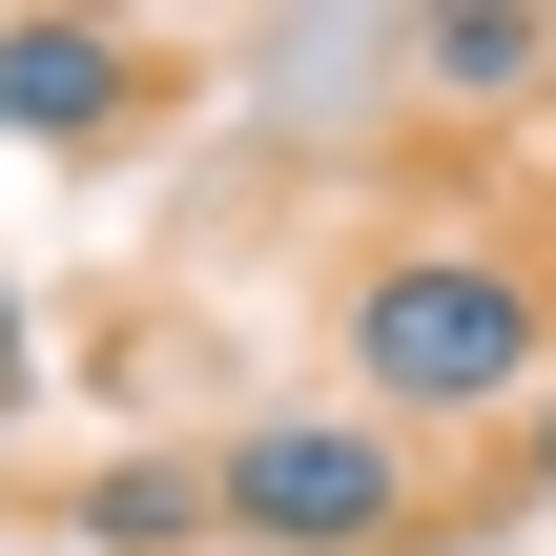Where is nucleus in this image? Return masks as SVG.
<instances>
[{"label": "nucleus", "mask_w": 556, "mask_h": 556, "mask_svg": "<svg viewBox=\"0 0 556 556\" xmlns=\"http://www.w3.org/2000/svg\"><path fill=\"white\" fill-rule=\"evenodd\" d=\"M413 83H433V103H516V83H556V21H516V0H433V21H413Z\"/></svg>", "instance_id": "nucleus-4"}, {"label": "nucleus", "mask_w": 556, "mask_h": 556, "mask_svg": "<svg viewBox=\"0 0 556 556\" xmlns=\"http://www.w3.org/2000/svg\"><path fill=\"white\" fill-rule=\"evenodd\" d=\"M206 495L268 556H371V536H413V433L392 413H248L206 454Z\"/></svg>", "instance_id": "nucleus-2"}, {"label": "nucleus", "mask_w": 556, "mask_h": 556, "mask_svg": "<svg viewBox=\"0 0 556 556\" xmlns=\"http://www.w3.org/2000/svg\"><path fill=\"white\" fill-rule=\"evenodd\" d=\"M536 351H556V289L516 248H475V227H413V248L351 268V413H392V433L536 392Z\"/></svg>", "instance_id": "nucleus-1"}, {"label": "nucleus", "mask_w": 556, "mask_h": 556, "mask_svg": "<svg viewBox=\"0 0 556 556\" xmlns=\"http://www.w3.org/2000/svg\"><path fill=\"white\" fill-rule=\"evenodd\" d=\"M206 516H227V495H206L186 454H124V475L83 495V556H186V536H206Z\"/></svg>", "instance_id": "nucleus-5"}, {"label": "nucleus", "mask_w": 556, "mask_h": 556, "mask_svg": "<svg viewBox=\"0 0 556 556\" xmlns=\"http://www.w3.org/2000/svg\"><path fill=\"white\" fill-rule=\"evenodd\" d=\"M516 475H536V495H556V413H516Z\"/></svg>", "instance_id": "nucleus-6"}, {"label": "nucleus", "mask_w": 556, "mask_h": 556, "mask_svg": "<svg viewBox=\"0 0 556 556\" xmlns=\"http://www.w3.org/2000/svg\"><path fill=\"white\" fill-rule=\"evenodd\" d=\"M0 413H21V309H0Z\"/></svg>", "instance_id": "nucleus-7"}, {"label": "nucleus", "mask_w": 556, "mask_h": 556, "mask_svg": "<svg viewBox=\"0 0 556 556\" xmlns=\"http://www.w3.org/2000/svg\"><path fill=\"white\" fill-rule=\"evenodd\" d=\"M144 103V41L124 21H0V124L21 144H103Z\"/></svg>", "instance_id": "nucleus-3"}]
</instances>
